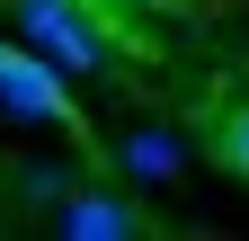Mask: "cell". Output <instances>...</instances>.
<instances>
[{
	"label": "cell",
	"mask_w": 249,
	"mask_h": 241,
	"mask_svg": "<svg viewBox=\"0 0 249 241\" xmlns=\"http://www.w3.org/2000/svg\"><path fill=\"white\" fill-rule=\"evenodd\" d=\"M18 27L62 72H98L107 63V36H98V18H89V0H18Z\"/></svg>",
	"instance_id": "6da1fadb"
},
{
	"label": "cell",
	"mask_w": 249,
	"mask_h": 241,
	"mask_svg": "<svg viewBox=\"0 0 249 241\" xmlns=\"http://www.w3.org/2000/svg\"><path fill=\"white\" fill-rule=\"evenodd\" d=\"M71 72L53 63V54H36V45H0V107L9 116H27V125H71V89H62Z\"/></svg>",
	"instance_id": "7a4b0ae2"
},
{
	"label": "cell",
	"mask_w": 249,
	"mask_h": 241,
	"mask_svg": "<svg viewBox=\"0 0 249 241\" xmlns=\"http://www.w3.org/2000/svg\"><path fill=\"white\" fill-rule=\"evenodd\" d=\"M53 232H62V241H134V232H151V223H142V205L116 197V188H62V197H53Z\"/></svg>",
	"instance_id": "3957f363"
},
{
	"label": "cell",
	"mask_w": 249,
	"mask_h": 241,
	"mask_svg": "<svg viewBox=\"0 0 249 241\" xmlns=\"http://www.w3.org/2000/svg\"><path fill=\"white\" fill-rule=\"evenodd\" d=\"M116 161H124V170H134V179H169V170L187 161V143H178L169 125H134V134H124V143H116Z\"/></svg>",
	"instance_id": "277c9868"
},
{
	"label": "cell",
	"mask_w": 249,
	"mask_h": 241,
	"mask_svg": "<svg viewBox=\"0 0 249 241\" xmlns=\"http://www.w3.org/2000/svg\"><path fill=\"white\" fill-rule=\"evenodd\" d=\"M213 161H223L231 179H249V107H231L223 125H213Z\"/></svg>",
	"instance_id": "5b68a950"
}]
</instances>
